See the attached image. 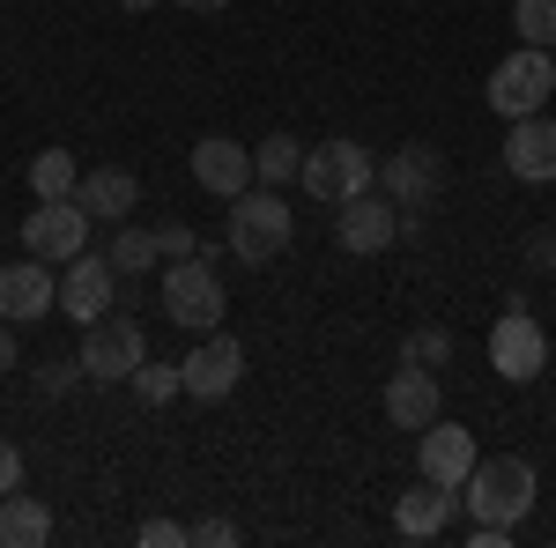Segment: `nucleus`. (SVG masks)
<instances>
[{
  "label": "nucleus",
  "mask_w": 556,
  "mask_h": 548,
  "mask_svg": "<svg viewBox=\"0 0 556 548\" xmlns=\"http://www.w3.org/2000/svg\"><path fill=\"white\" fill-rule=\"evenodd\" d=\"M230 253L245 259V267H267V259H282L290 253V238H298V215H290V201L275 193V186H245L238 201H230Z\"/></svg>",
  "instance_id": "nucleus-1"
},
{
  "label": "nucleus",
  "mask_w": 556,
  "mask_h": 548,
  "mask_svg": "<svg viewBox=\"0 0 556 548\" xmlns=\"http://www.w3.org/2000/svg\"><path fill=\"white\" fill-rule=\"evenodd\" d=\"M542 497V482H534V467L519 460V453H497V460H475V474L460 482V505L482 519V526H519L527 511Z\"/></svg>",
  "instance_id": "nucleus-2"
},
{
  "label": "nucleus",
  "mask_w": 556,
  "mask_h": 548,
  "mask_svg": "<svg viewBox=\"0 0 556 548\" xmlns=\"http://www.w3.org/2000/svg\"><path fill=\"white\" fill-rule=\"evenodd\" d=\"M164 319L186 327V334H215V327L230 319V296H223V275H215L208 245L193 259H172V267H164Z\"/></svg>",
  "instance_id": "nucleus-3"
},
{
  "label": "nucleus",
  "mask_w": 556,
  "mask_h": 548,
  "mask_svg": "<svg viewBox=\"0 0 556 548\" xmlns=\"http://www.w3.org/2000/svg\"><path fill=\"white\" fill-rule=\"evenodd\" d=\"M298 186L312 193V201H356V193H371L379 186V156L364 149V141H349V133H334V141H319V149H304V170Z\"/></svg>",
  "instance_id": "nucleus-4"
},
{
  "label": "nucleus",
  "mask_w": 556,
  "mask_h": 548,
  "mask_svg": "<svg viewBox=\"0 0 556 548\" xmlns=\"http://www.w3.org/2000/svg\"><path fill=\"white\" fill-rule=\"evenodd\" d=\"M556 97V52L542 44H519L497 60V75H490V112L497 119H534V112H549Z\"/></svg>",
  "instance_id": "nucleus-5"
},
{
  "label": "nucleus",
  "mask_w": 556,
  "mask_h": 548,
  "mask_svg": "<svg viewBox=\"0 0 556 548\" xmlns=\"http://www.w3.org/2000/svg\"><path fill=\"white\" fill-rule=\"evenodd\" d=\"M490 364H497L505 385H534L549 371V334H542V319L527 304H505V319L490 327Z\"/></svg>",
  "instance_id": "nucleus-6"
},
{
  "label": "nucleus",
  "mask_w": 556,
  "mask_h": 548,
  "mask_svg": "<svg viewBox=\"0 0 556 548\" xmlns=\"http://www.w3.org/2000/svg\"><path fill=\"white\" fill-rule=\"evenodd\" d=\"M438 186H445V156H438L430 141H408V149H393L379 164V193L401 215H424L430 201H438Z\"/></svg>",
  "instance_id": "nucleus-7"
},
{
  "label": "nucleus",
  "mask_w": 556,
  "mask_h": 548,
  "mask_svg": "<svg viewBox=\"0 0 556 548\" xmlns=\"http://www.w3.org/2000/svg\"><path fill=\"white\" fill-rule=\"evenodd\" d=\"M89 230H97V215L83 201H38V208L23 215V253L67 267L75 253H89Z\"/></svg>",
  "instance_id": "nucleus-8"
},
{
  "label": "nucleus",
  "mask_w": 556,
  "mask_h": 548,
  "mask_svg": "<svg viewBox=\"0 0 556 548\" xmlns=\"http://www.w3.org/2000/svg\"><path fill=\"white\" fill-rule=\"evenodd\" d=\"M149 364V341H141V327L134 319H97V327H83V379L112 385V379H134Z\"/></svg>",
  "instance_id": "nucleus-9"
},
{
  "label": "nucleus",
  "mask_w": 556,
  "mask_h": 548,
  "mask_svg": "<svg viewBox=\"0 0 556 548\" xmlns=\"http://www.w3.org/2000/svg\"><path fill=\"white\" fill-rule=\"evenodd\" d=\"M178 371H186V393H193V400H230L238 379H245V348L215 327V334H193V356H186Z\"/></svg>",
  "instance_id": "nucleus-10"
},
{
  "label": "nucleus",
  "mask_w": 556,
  "mask_h": 548,
  "mask_svg": "<svg viewBox=\"0 0 556 548\" xmlns=\"http://www.w3.org/2000/svg\"><path fill=\"white\" fill-rule=\"evenodd\" d=\"M334 238H342V253L379 259L386 245H401V208H393V201H379V186H371V193L342 201V215H334Z\"/></svg>",
  "instance_id": "nucleus-11"
},
{
  "label": "nucleus",
  "mask_w": 556,
  "mask_h": 548,
  "mask_svg": "<svg viewBox=\"0 0 556 548\" xmlns=\"http://www.w3.org/2000/svg\"><path fill=\"white\" fill-rule=\"evenodd\" d=\"M475 460H482V445H475V430H460V422H430V430H416V467H424V482H445V489H460L475 474Z\"/></svg>",
  "instance_id": "nucleus-12"
},
{
  "label": "nucleus",
  "mask_w": 556,
  "mask_h": 548,
  "mask_svg": "<svg viewBox=\"0 0 556 548\" xmlns=\"http://www.w3.org/2000/svg\"><path fill=\"white\" fill-rule=\"evenodd\" d=\"M438 416H445V379L430 364H401L386 379V422L393 430H430Z\"/></svg>",
  "instance_id": "nucleus-13"
},
{
  "label": "nucleus",
  "mask_w": 556,
  "mask_h": 548,
  "mask_svg": "<svg viewBox=\"0 0 556 548\" xmlns=\"http://www.w3.org/2000/svg\"><path fill=\"white\" fill-rule=\"evenodd\" d=\"M45 311H60V275H52V259H8L0 267V319H45Z\"/></svg>",
  "instance_id": "nucleus-14"
},
{
  "label": "nucleus",
  "mask_w": 556,
  "mask_h": 548,
  "mask_svg": "<svg viewBox=\"0 0 556 548\" xmlns=\"http://www.w3.org/2000/svg\"><path fill=\"white\" fill-rule=\"evenodd\" d=\"M112 290H119V267H112L104 253H75L67 275H60V311L83 319V327H97V319L112 311Z\"/></svg>",
  "instance_id": "nucleus-15"
},
{
  "label": "nucleus",
  "mask_w": 556,
  "mask_h": 548,
  "mask_svg": "<svg viewBox=\"0 0 556 548\" xmlns=\"http://www.w3.org/2000/svg\"><path fill=\"white\" fill-rule=\"evenodd\" d=\"M193 178H201V193H215V201H238L253 186V149L230 141V133H201L193 141Z\"/></svg>",
  "instance_id": "nucleus-16"
},
{
  "label": "nucleus",
  "mask_w": 556,
  "mask_h": 548,
  "mask_svg": "<svg viewBox=\"0 0 556 548\" xmlns=\"http://www.w3.org/2000/svg\"><path fill=\"white\" fill-rule=\"evenodd\" d=\"M453 511H460V489H445V482H416V489L393 497V534H401V541H438V534L453 526Z\"/></svg>",
  "instance_id": "nucleus-17"
},
{
  "label": "nucleus",
  "mask_w": 556,
  "mask_h": 548,
  "mask_svg": "<svg viewBox=\"0 0 556 548\" xmlns=\"http://www.w3.org/2000/svg\"><path fill=\"white\" fill-rule=\"evenodd\" d=\"M505 170L527 178V186H556V119L549 112L513 119V133H505Z\"/></svg>",
  "instance_id": "nucleus-18"
},
{
  "label": "nucleus",
  "mask_w": 556,
  "mask_h": 548,
  "mask_svg": "<svg viewBox=\"0 0 556 548\" xmlns=\"http://www.w3.org/2000/svg\"><path fill=\"white\" fill-rule=\"evenodd\" d=\"M75 201H83L89 215H97V222H127L134 215V201H141V186H134V170H89L83 186H75Z\"/></svg>",
  "instance_id": "nucleus-19"
},
{
  "label": "nucleus",
  "mask_w": 556,
  "mask_h": 548,
  "mask_svg": "<svg viewBox=\"0 0 556 548\" xmlns=\"http://www.w3.org/2000/svg\"><path fill=\"white\" fill-rule=\"evenodd\" d=\"M38 541H52V511L23 489H8L0 497V548H38Z\"/></svg>",
  "instance_id": "nucleus-20"
},
{
  "label": "nucleus",
  "mask_w": 556,
  "mask_h": 548,
  "mask_svg": "<svg viewBox=\"0 0 556 548\" xmlns=\"http://www.w3.org/2000/svg\"><path fill=\"white\" fill-rule=\"evenodd\" d=\"M75 186H83V164H75L67 149H38V164H30V193H38V201H75Z\"/></svg>",
  "instance_id": "nucleus-21"
},
{
  "label": "nucleus",
  "mask_w": 556,
  "mask_h": 548,
  "mask_svg": "<svg viewBox=\"0 0 556 548\" xmlns=\"http://www.w3.org/2000/svg\"><path fill=\"white\" fill-rule=\"evenodd\" d=\"M298 170H304V141L298 133H267V141L253 149V178L260 186H290Z\"/></svg>",
  "instance_id": "nucleus-22"
},
{
  "label": "nucleus",
  "mask_w": 556,
  "mask_h": 548,
  "mask_svg": "<svg viewBox=\"0 0 556 548\" xmlns=\"http://www.w3.org/2000/svg\"><path fill=\"white\" fill-rule=\"evenodd\" d=\"M104 259H112L119 275H141V267H156L164 253H156V230H134V222H119V238H112V253H104Z\"/></svg>",
  "instance_id": "nucleus-23"
},
{
  "label": "nucleus",
  "mask_w": 556,
  "mask_h": 548,
  "mask_svg": "<svg viewBox=\"0 0 556 548\" xmlns=\"http://www.w3.org/2000/svg\"><path fill=\"white\" fill-rule=\"evenodd\" d=\"M513 30H519V44L556 52V0H513Z\"/></svg>",
  "instance_id": "nucleus-24"
},
{
  "label": "nucleus",
  "mask_w": 556,
  "mask_h": 548,
  "mask_svg": "<svg viewBox=\"0 0 556 548\" xmlns=\"http://www.w3.org/2000/svg\"><path fill=\"white\" fill-rule=\"evenodd\" d=\"M134 385H141V400H149V408H164V400H178V393H186V371H178V364H156V356H149V364L134 371Z\"/></svg>",
  "instance_id": "nucleus-25"
},
{
  "label": "nucleus",
  "mask_w": 556,
  "mask_h": 548,
  "mask_svg": "<svg viewBox=\"0 0 556 548\" xmlns=\"http://www.w3.org/2000/svg\"><path fill=\"white\" fill-rule=\"evenodd\" d=\"M401 364H430V371H445V364H453V334H445V327L408 334V356H401Z\"/></svg>",
  "instance_id": "nucleus-26"
},
{
  "label": "nucleus",
  "mask_w": 556,
  "mask_h": 548,
  "mask_svg": "<svg viewBox=\"0 0 556 548\" xmlns=\"http://www.w3.org/2000/svg\"><path fill=\"white\" fill-rule=\"evenodd\" d=\"M156 253H164V259H193V253H201V238H193L186 222H156Z\"/></svg>",
  "instance_id": "nucleus-27"
},
{
  "label": "nucleus",
  "mask_w": 556,
  "mask_h": 548,
  "mask_svg": "<svg viewBox=\"0 0 556 548\" xmlns=\"http://www.w3.org/2000/svg\"><path fill=\"white\" fill-rule=\"evenodd\" d=\"M134 541H141V548H178V541H193V526H178V519H141Z\"/></svg>",
  "instance_id": "nucleus-28"
},
{
  "label": "nucleus",
  "mask_w": 556,
  "mask_h": 548,
  "mask_svg": "<svg viewBox=\"0 0 556 548\" xmlns=\"http://www.w3.org/2000/svg\"><path fill=\"white\" fill-rule=\"evenodd\" d=\"M8 489H23V445L15 437H0V497Z\"/></svg>",
  "instance_id": "nucleus-29"
},
{
  "label": "nucleus",
  "mask_w": 556,
  "mask_h": 548,
  "mask_svg": "<svg viewBox=\"0 0 556 548\" xmlns=\"http://www.w3.org/2000/svg\"><path fill=\"white\" fill-rule=\"evenodd\" d=\"M75 379H83V364H45V371H38V393H67Z\"/></svg>",
  "instance_id": "nucleus-30"
},
{
  "label": "nucleus",
  "mask_w": 556,
  "mask_h": 548,
  "mask_svg": "<svg viewBox=\"0 0 556 548\" xmlns=\"http://www.w3.org/2000/svg\"><path fill=\"white\" fill-rule=\"evenodd\" d=\"M193 541H208V548H238V526H230V519H201V526H193Z\"/></svg>",
  "instance_id": "nucleus-31"
},
{
  "label": "nucleus",
  "mask_w": 556,
  "mask_h": 548,
  "mask_svg": "<svg viewBox=\"0 0 556 548\" xmlns=\"http://www.w3.org/2000/svg\"><path fill=\"white\" fill-rule=\"evenodd\" d=\"M468 541H475V548H505V541H513V526H482V519H475Z\"/></svg>",
  "instance_id": "nucleus-32"
},
{
  "label": "nucleus",
  "mask_w": 556,
  "mask_h": 548,
  "mask_svg": "<svg viewBox=\"0 0 556 548\" xmlns=\"http://www.w3.org/2000/svg\"><path fill=\"white\" fill-rule=\"evenodd\" d=\"M8 371H15V334L0 327V379H8Z\"/></svg>",
  "instance_id": "nucleus-33"
},
{
  "label": "nucleus",
  "mask_w": 556,
  "mask_h": 548,
  "mask_svg": "<svg viewBox=\"0 0 556 548\" xmlns=\"http://www.w3.org/2000/svg\"><path fill=\"white\" fill-rule=\"evenodd\" d=\"M186 15H215V8H230V0H178Z\"/></svg>",
  "instance_id": "nucleus-34"
},
{
  "label": "nucleus",
  "mask_w": 556,
  "mask_h": 548,
  "mask_svg": "<svg viewBox=\"0 0 556 548\" xmlns=\"http://www.w3.org/2000/svg\"><path fill=\"white\" fill-rule=\"evenodd\" d=\"M119 8H127V15H149V8H156V0H119Z\"/></svg>",
  "instance_id": "nucleus-35"
}]
</instances>
